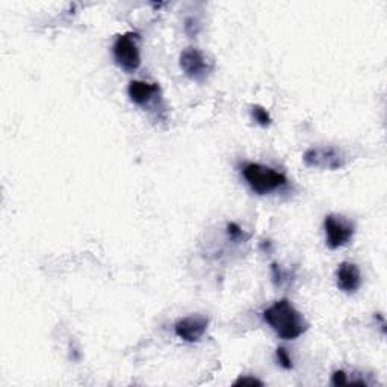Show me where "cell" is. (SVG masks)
I'll list each match as a JSON object with an SVG mask.
<instances>
[{
	"mask_svg": "<svg viewBox=\"0 0 387 387\" xmlns=\"http://www.w3.org/2000/svg\"><path fill=\"white\" fill-rule=\"evenodd\" d=\"M265 322L273 328L276 334L285 341H294L307 332L309 324L304 316L292 306L289 300H280L263 312Z\"/></svg>",
	"mask_w": 387,
	"mask_h": 387,
	"instance_id": "cell-1",
	"label": "cell"
},
{
	"mask_svg": "<svg viewBox=\"0 0 387 387\" xmlns=\"http://www.w3.org/2000/svg\"><path fill=\"white\" fill-rule=\"evenodd\" d=\"M242 175L245 182L251 187V191L259 195L274 192L280 190V187L286 186L288 183V179L283 173L254 162L245 163L242 167Z\"/></svg>",
	"mask_w": 387,
	"mask_h": 387,
	"instance_id": "cell-2",
	"label": "cell"
},
{
	"mask_svg": "<svg viewBox=\"0 0 387 387\" xmlns=\"http://www.w3.org/2000/svg\"><path fill=\"white\" fill-rule=\"evenodd\" d=\"M112 53L116 64L126 72H135L141 65V53L138 47V35L127 32L115 40Z\"/></svg>",
	"mask_w": 387,
	"mask_h": 387,
	"instance_id": "cell-3",
	"label": "cell"
},
{
	"mask_svg": "<svg viewBox=\"0 0 387 387\" xmlns=\"http://www.w3.org/2000/svg\"><path fill=\"white\" fill-rule=\"evenodd\" d=\"M304 163L310 168H321V170H339L347 163V158L344 151L333 146L324 147H312L302 156Z\"/></svg>",
	"mask_w": 387,
	"mask_h": 387,
	"instance_id": "cell-4",
	"label": "cell"
},
{
	"mask_svg": "<svg viewBox=\"0 0 387 387\" xmlns=\"http://www.w3.org/2000/svg\"><path fill=\"white\" fill-rule=\"evenodd\" d=\"M325 241L328 249L337 250L354 236V224L342 215H328L324 221Z\"/></svg>",
	"mask_w": 387,
	"mask_h": 387,
	"instance_id": "cell-5",
	"label": "cell"
},
{
	"mask_svg": "<svg viewBox=\"0 0 387 387\" xmlns=\"http://www.w3.org/2000/svg\"><path fill=\"white\" fill-rule=\"evenodd\" d=\"M180 68L183 73L195 80L203 82L214 70V64L207 60V56L194 47H187L180 55Z\"/></svg>",
	"mask_w": 387,
	"mask_h": 387,
	"instance_id": "cell-6",
	"label": "cell"
},
{
	"mask_svg": "<svg viewBox=\"0 0 387 387\" xmlns=\"http://www.w3.org/2000/svg\"><path fill=\"white\" fill-rule=\"evenodd\" d=\"M209 325V320L203 315H191L186 318L179 320L174 325V330L178 337L185 342H198L205 336Z\"/></svg>",
	"mask_w": 387,
	"mask_h": 387,
	"instance_id": "cell-7",
	"label": "cell"
},
{
	"mask_svg": "<svg viewBox=\"0 0 387 387\" xmlns=\"http://www.w3.org/2000/svg\"><path fill=\"white\" fill-rule=\"evenodd\" d=\"M129 97L138 107H148L151 102L159 99V87L158 84H148L143 80H133L129 84Z\"/></svg>",
	"mask_w": 387,
	"mask_h": 387,
	"instance_id": "cell-8",
	"label": "cell"
},
{
	"mask_svg": "<svg viewBox=\"0 0 387 387\" xmlns=\"http://www.w3.org/2000/svg\"><path fill=\"white\" fill-rule=\"evenodd\" d=\"M337 286L347 294L356 292L361 285V274L357 265L351 262H344L337 268Z\"/></svg>",
	"mask_w": 387,
	"mask_h": 387,
	"instance_id": "cell-9",
	"label": "cell"
},
{
	"mask_svg": "<svg viewBox=\"0 0 387 387\" xmlns=\"http://www.w3.org/2000/svg\"><path fill=\"white\" fill-rule=\"evenodd\" d=\"M227 234H229V238L234 242H244V241H247L249 239V234L245 233L236 222H229L227 224Z\"/></svg>",
	"mask_w": 387,
	"mask_h": 387,
	"instance_id": "cell-10",
	"label": "cell"
},
{
	"mask_svg": "<svg viewBox=\"0 0 387 387\" xmlns=\"http://www.w3.org/2000/svg\"><path fill=\"white\" fill-rule=\"evenodd\" d=\"M251 112H253L254 120H256L257 123H259L261 126L266 127V126L271 124V115L268 114V111H266L265 108L257 107V104H256V107L251 108Z\"/></svg>",
	"mask_w": 387,
	"mask_h": 387,
	"instance_id": "cell-11",
	"label": "cell"
},
{
	"mask_svg": "<svg viewBox=\"0 0 387 387\" xmlns=\"http://www.w3.org/2000/svg\"><path fill=\"white\" fill-rule=\"evenodd\" d=\"M277 360H278V363H280V366L281 368H285V369H292V368H294V363H292V359H290V356H289V353H288V351L285 349V348H277Z\"/></svg>",
	"mask_w": 387,
	"mask_h": 387,
	"instance_id": "cell-12",
	"label": "cell"
},
{
	"mask_svg": "<svg viewBox=\"0 0 387 387\" xmlns=\"http://www.w3.org/2000/svg\"><path fill=\"white\" fill-rule=\"evenodd\" d=\"M234 387H239V386H263V381H261L259 378L256 377H250V375H245V377H241L238 378L236 381L233 383Z\"/></svg>",
	"mask_w": 387,
	"mask_h": 387,
	"instance_id": "cell-13",
	"label": "cell"
},
{
	"mask_svg": "<svg viewBox=\"0 0 387 387\" xmlns=\"http://www.w3.org/2000/svg\"><path fill=\"white\" fill-rule=\"evenodd\" d=\"M271 273H273L274 283H276L277 286H281V285H283V281H286L285 273L281 271V268H280L277 263H273V265H271Z\"/></svg>",
	"mask_w": 387,
	"mask_h": 387,
	"instance_id": "cell-14",
	"label": "cell"
},
{
	"mask_svg": "<svg viewBox=\"0 0 387 387\" xmlns=\"http://www.w3.org/2000/svg\"><path fill=\"white\" fill-rule=\"evenodd\" d=\"M332 384L333 386H347L348 384L347 374L344 371H336L332 377Z\"/></svg>",
	"mask_w": 387,
	"mask_h": 387,
	"instance_id": "cell-15",
	"label": "cell"
}]
</instances>
